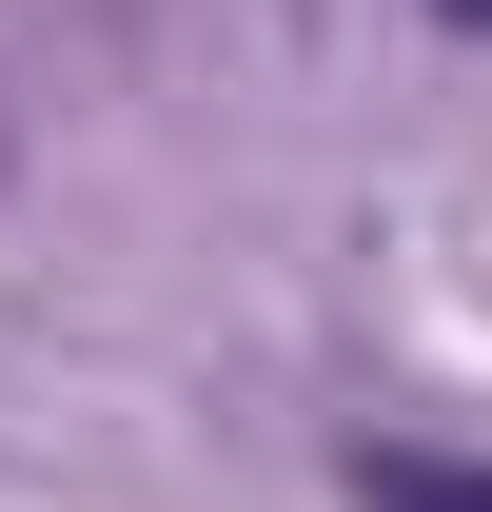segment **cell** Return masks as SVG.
I'll list each match as a JSON object with an SVG mask.
<instances>
[{"instance_id": "6da1fadb", "label": "cell", "mask_w": 492, "mask_h": 512, "mask_svg": "<svg viewBox=\"0 0 492 512\" xmlns=\"http://www.w3.org/2000/svg\"><path fill=\"white\" fill-rule=\"evenodd\" d=\"M355 493H374V512H492V473H473V453H374Z\"/></svg>"}, {"instance_id": "7a4b0ae2", "label": "cell", "mask_w": 492, "mask_h": 512, "mask_svg": "<svg viewBox=\"0 0 492 512\" xmlns=\"http://www.w3.org/2000/svg\"><path fill=\"white\" fill-rule=\"evenodd\" d=\"M433 20H453V40H492V0H433Z\"/></svg>"}]
</instances>
